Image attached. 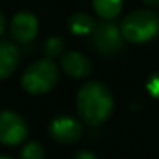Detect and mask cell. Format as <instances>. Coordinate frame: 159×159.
<instances>
[{"label":"cell","instance_id":"obj_1","mask_svg":"<svg viewBox=\"0 0 159 159\" xmlns=\"http://www.w3.org/2000/svg\"><path fill=\"white\" fill-rule=\"evenodd\" d=\"M113 105L114 102L110 90L99 82H88L82 85L77 93L79 116L88 125L105 122L113 111Z\"/></svg>","mask_w":159,"mask_h":159},{"label":"cell","instance_id":"obj_2","mask_svg":"<svg viewBox=\"0 0 159 159\" xmlns=\"http://www.w3.org/2000/svg\"><path fill=\"white\" fill-rule=\"evenodd\" d=\"M120 33L128 42H147L159 34V14L152 9H136L120 22Z\"/></svg>","mask_w":159,"mask_h":159},{"label":"cell","instance_id":"obj_3","mask_svg":"<svg viewBox=\"0 0 159 159\" xmlns=\"http://www.w3.org/2000/svg\"><path fill=\"white\" fill-rule=\"evenodd\" d=\"M59 82V70L51 59L33 62L22 74V87L31 94H42L53 90Z\"/></svg>","mask_w":159,"mask_h":159},{"label":"cell","instance_id":"obj_4","mask_svg":"<svg viewBox=\"0 0 159 159\" xmlns=\"http://www.w3.org/2000/svg\"><path fill=\"white\" fill-rule=\"evenodd\" d=\"M91 42L98 53L105 56L120 51L124 47V36L120 33V26L111 22V19L96 23L91 33Z\"/></svg>","mask_w":159,"mask_h":159},{"label":"cell","instance_id":"obj_5","mask_svg":"<svg viewBox=\"0 0 159 159\" xmlns=\"http://www.w3.org/2000/svg\"><path fill=\"white\" fill-rule=\"evenodd\" d=\"M28 136V125L25 119L14 113L3 110L0 111V142L5 145H19Z\"/></svg>","mask_w":159,"mask_h":159},{"label":"cell","instance_id":"obj_6","mask_svg":"<svg viewBox=\"0 0 159 159\" xmlns=\"http://www.w3.org/2000/svg\"><path fill=\"white\" fill-rule=\"evenodd\" d=\"M9 30L14 40H17L19 43H30L36 39L39 31L37 17L30 11H20L12 17Z\"/></svg>","mask_w":159,"mask_h":159},{"label":"cell","instance_id":"obj_7","mask_svg":"<svg viewBox=\"0 0 159 159\" xmlns=\"http://www.w3.org/2000/svg\"><path fill=\"white\" fill-rule=\"evenodd\" d=\"M50 134L60 144H73L82 136V125L74 117L59 116L50 124Z\"/></svg>","mask_w":159,"mask_h":159},{"label":"cell","instance_id":"obj_8","mask_svg":"<svg viewBox=\"0 0 159 159\" xmlns=\"http://www.w3.org/2000/svg\"><path fill=\"white\" fill-rule=\"evenodd\" d=\"M60 66L71 77H85L91 73V62L77 51H70L60 56Z\"/></svg>","mask_w":159,"mask_h":159},{"label":"cell","instance_id":"obj_9","mask_svg":"<svg viewBox=\"0 0 159 159\" xmlns=\"http://www.w3.org/2000/svg\"><path fill=\"white\" fill-rule=\"evenodd\" d=\"M19 60H20L19 48L8 40H0V79L9 77L17 68Z\"/></svg>","mask_w":159,"mask_h":159},{"label":"cell","instance_id":"obj_10","mask_svg":"<svg viewBox=\"0 0 159 159\" xmlns=\"http://www.w3.org/2000/svg\"><path fill=\"white\" fill-rule=\"evenodd\" d=\"M94 26H96L94 19L90 17L88 14H85V12H76L68 19V28L76 36L90 34V33H93Z\"/></svg>","mask_w":159,"mask_h":159},{"label":"cell","instance_id":"obj_11","mask_svg":"<svg viewBox=\"0 0 159 159\" xmlns=\"http://www.w3.org/2000/svg\"><path fill=\"white\" fill-rule=\"evenodd\" d=\"M93 8L102 19H114L122 9V0H93Z\"/></svg>","mask_w":159,"mask_h":159},{"label":"cell","instance_id":"obj_12","mask_svg":"<svg viewBox=\"0 0 159 159\" xmlns=\"http://www.w3.org/2000/svg\"><path fill=\"white\" fill-rule=\"evenodd\" d=\"M20 159H45V150L39 142H28L22 148Z\"/></svg>","mask_w":159,"mask_h":159},{"label":"cell","instance_id":"obj_13","mask_svg":"<svg viewBox=\"0 0 159 159\" xmlns=\"http://www.w3.org/2000/svg\"><path fill=\"white\" fill-rule=\"evenodd\" d=\"M63 48H65V43H63V40L59 39V37H51V39H48V40L45 42V47H43L45 54H47L48 59L60 57L62 53H63Z\"/></svg>","mask_w":159,"mask_h":159},{"label":"cell","instance_id":"obj_14","mask_svg":"<svg viewBox=\"0 0 159 159\" xmlns=\"http://www.w3.org/2000/svg\"><path fill=\"white\" fill-rule=\"evenodd\" d=\"M147 90H148V93H150L153 98L159 99V71L155 73V74L148 79V82H147Z\"/></svg>","mask_w":159,"mask_h":159},{"label":"cell","instance_id":"obj_15","mask_svg":"<svg viewBox=\"0 0 159 159\" xmlns=\"http://www.w3.org/2000/svg\"><path fill=\"white\" fill-rule=\"evenodd\" d=\"M74 159H98V158H96V155H94V153L84 150V152H79V153L74 156Z\"/></svg>","mask_w":159,"mask_h":159},{"label":"cell","instance_id":"obj_16","mask_svg":"<svg viewBox=\"0 0 159 159\" xmlns=\"http://www.w3.org/2000/svg\"><path fill=\"white\" fill-rule=\"evenodd\" d=\"M147 6H152V8H159V0H142Z\"/></svg>","mask_w":159,"mask_h":159},{"label":"cell","instance_id":"obj_17","mask_svg":"<svg viewBox=\"0 0 159 159\" xmlns=\"http://www.w3.org/2000/svg\"><path fill=\"white\" fill-rule=\"evenodd\" d=\"M3 30H5V17H3V14L0 12V34L3 33Z\"/></svg>","mask_w":159,"mask_h":159},{"label":"cell","instance_id":"obj_18","mask_svg":"<svg viewBox=\"0 0 159 159\" xmlns=\"http://www.w3.org/2000/svg\"><path fill=\"white\" fill-rule=\"evenodd\" d=\"M0 159H9V158H6V156H0Z\"/></svg>","mask_w":159,"mask_h":159}]
</instances>
